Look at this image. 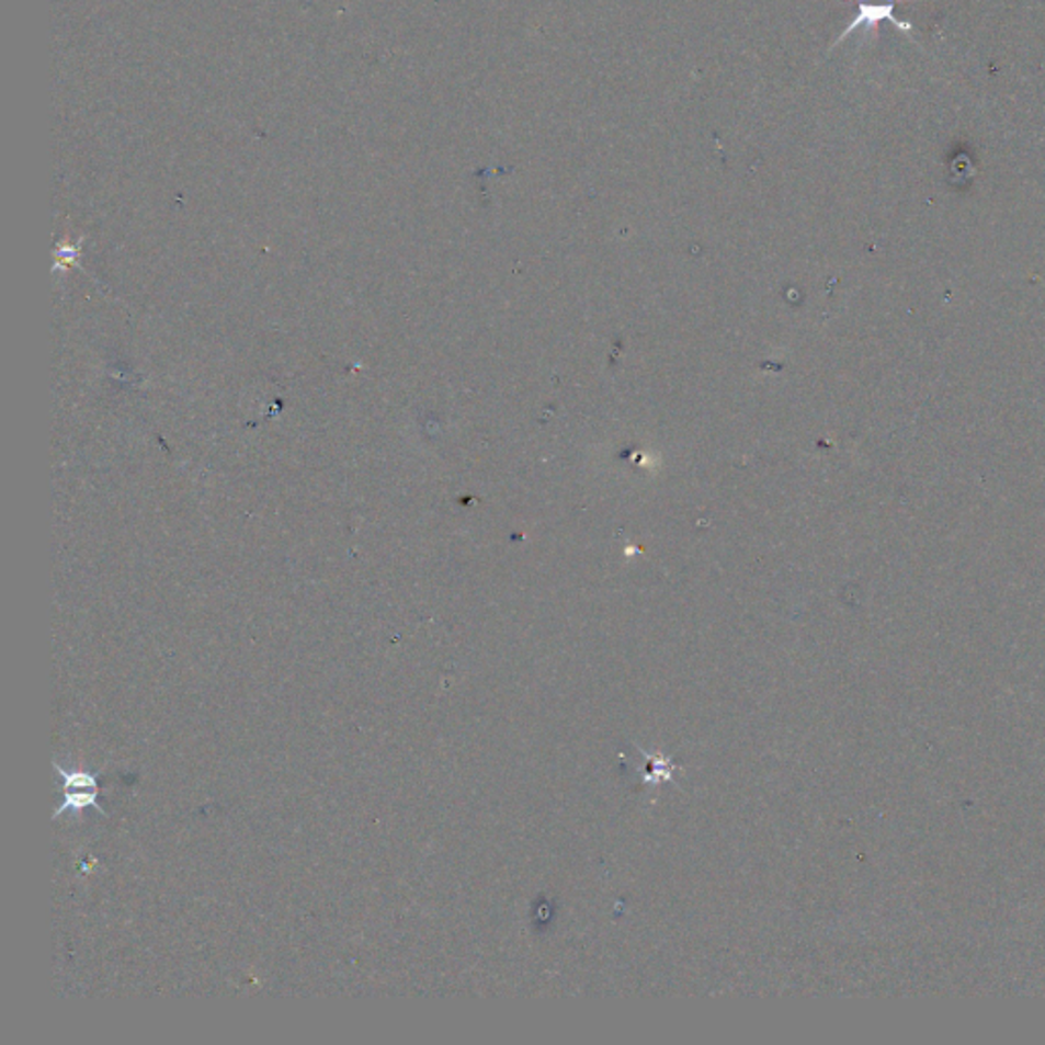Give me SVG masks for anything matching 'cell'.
<instances>
[{
    "mask_svg": "<svg viewBox=\"0 0 1045 1045\" xmlns=\"http://www.w3.org/2000/svg\"><path fill=\"white\" fill-rule=\"evenodd\" d=\"M895 9H897V0H857V13H855L852 23L843 30L840 37L833 42L831 49H836L841 42H845L850 35H854L855 31L864 30L868 31L872 37L878 35V25L883 21H888L897 27L900 33H905L911 42H915V25L911 21L907 19H898L895 15Z\"/></svg>",
    "mask_w": 1045,
    "mask_h": 1045,
    "instance_id": "6da1fadb",
    "label": "cell"
},
{
    "mask_svg": "<svg viewBox=\"0 0 1045 1045\" xmlns=\"http://www.w3.org/2000/svg\"><path fill=\"white\" fill-rule=\"evenodd\" d=\"M56 772L61 779V791H64V803L56 810V819H59L64 813H78L87 807H94L104 815V809L99 803L101 791H99L96 774L87 770H66L59 764H56Z\"/></svg>",
    "mask_w": 1045,
    "mask_h": 1045,
    "instance_id": "7a4b0ae2",
    "label": "cell"
}]
</instances>
